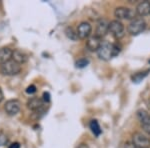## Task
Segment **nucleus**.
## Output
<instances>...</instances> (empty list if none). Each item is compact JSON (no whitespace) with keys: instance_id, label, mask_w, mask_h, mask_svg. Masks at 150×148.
I'll list each match as a JSON object with an SVG mask.
<instances>
[{"instance_id":"0eeeda50","label":"nucleus","mask_w":150,"mask_h":148,"mask_svg":"<svg viewBox=\"0 0 150 148\" xmlns=\"http://www.w3.org/2000/svg\"><path fill=\"white\" fill-rule=\"evenodd\" d=\"M109 21L106 20V19H100L97 22V26H96L95 36L102 38L107 34L109 32Z\"/></svg>"},{"instance_id":"2eb2a0df","label":"nucleus","mask_w":150,"mask_h":148,"mask_svg":"<svg viewBox=\"0 0 150 148\" xmlns=\"http://www.w3.org/2000/svg\"><path fill=\"white\" fill-rule=\"evenodd\" d=\"M12 60L17 62L18 64H23V63L27 62L28 55L25 52L21 51V50H14L13 55H12Z\"/></svg>"},{"instance_id":"6e6552de","label":"nucleus","mask_w":150,"mask_h":148,"mask_svg":"<svg viewBox=\"0 0 150 148\" xmlns=\"http://www.w3.org/2000/svg\"><path fill=\"white\" fill-rule=\"evenodd\" d=\"M92 27L88 22H81L77 27V35L80 39H86L91 34Z\"/></svg>"},{"instance_id":"7ed1b4c3","label":"nucleus","mask_w":150,"mask_h":148,"mask_svg":"<svg viewBox=\"0 0 150 148\" xmlns=\"http://www.w3.org/2000/svg\"><path fill=\"white\" fill-rule=\"evenodd\" d=\"M146 28V22L144 21L143 18H135L133 19L131 22L128 25V33L132 36L139 35L140 33H142Z\"/></svg>"},{"instance_id":"a211bd4d","label":"nucleus","mask_w":150,"mask_h":148,"mask_svg":"<svg viewBox=\"0 0 150 148\" xmlns=\"http://www.w3.org/2000/svg\"><path fill=\"white\" fill-rule=\"evenodd\" d=\"M65 33H66V36L71 40H77L78 39V35H77V31H74L72 27H68L65 30Z\"/></svg>"},{"instance_id":"ddd939ff","label":"nucleus","mask_w":150,"mask_h":148,"mask_svg":"<svg viewBox=\"0 0 150 148\" xmlns=\"http://www.w3.org/2000/svg\"><path fill=\"white\" fill-rule=\"evenodd\" d=\"M136 14L141 17L147 16L150 14V2L149 1H142L136 7Z\"/></svg>"},{"instance_id":"423d86ee","label":"nucleus","mask_w":150,"mask_h":148,"mask_svg":"<svg viewBox=\"0 0 150 148\" xmlns=\"http://www.w3.org/2000/svg\"><path fill=\"white\" fill-rule=\"evenodd\" d=\"M109 32L116 39H121L125 34V28L119 20H113L109 23Z\"/></svg>"},{"instance_id":"a878e982","label":"nucleus","mask_w":150,"mask_h":148,"mask_svg":"<svg viewBox=\"0 0 150 148\" xmlns=\"http://www.w3.org/2000/svg\"><path fill=\"white\" fill-rule=\"evenodd\" d=\"M149 63H150V60H149Z\"/></svg>"},{"instance_id":"4be33fe9","label":"nucleus","mask_w":150,"mask_h":148,"mask_svg":"<svg viewBox=\"0 0 150 148\" xmlns=\"http://www.w3.org/2000/svg\"><path fill=\"white\" fill-rule=\"evenodd\" d=\"M42 99L45 103H48L50 101V94L48 93V92H44V93H43V98Z\"/></svg>"},{"instance_id":"f8f14e48","label":"nucleus","mask_w":150,"mask_h":148,"mask_svg":"<svg viewBox=\"0 0 150 148\" xmlns=\"http://www.w3.org/2000/svg\"><path fill=\"white\" fill-rule=\"evenodd\" d=\"M44 101L42 98H38V97H33L27 102V107L32 111H39L44 106Z\"/></svg>"},{"instance_id":"b1692460","label":"nucleus","mask_w":150,"mask_h":148,"mask_svg":"<svg viewBox=\"0 0 150 148\" xmlns=\"http://www.w3.org/2000/svg\"><path fill=\"white\" fill-rule=\"evenodd\" d=\"M3 100V92H2L1 88H0V102Z\"/></svg>"},{"instance_id":"6ab92c4d","label":"nucleus","mask_w":150,"mask_h":148,"mask_svg":"<svg viewBox=\"0 0 150 148\" xmlns=\"http://www.w3.org/2000/svg\"><path fill=\"white\" fill-rule=\"evenodd\" d=\"M89 64V60L86 58H80L79 60L76 61V67L77 68H84Z\"/></svg>"},{"instance_id":"9d476101","label":"nucleus","mask_w":150,"mask_h":148,"mask_svg":"<svg viewBox=\"0 0 150 148\" xmlns=\"http://www.w3.org/2000/svg\"><path fill=\"white\" fill-rule=\"evenodd\" d=\"M137 115H138V118L140 120V123H141V126H142V128H143V130L146 133L150 134V115L144 110L138 111Z\"/></svg>"},{"instance_id":"dca6fc26","label":"nucleus","mask_w":150,"mask_h":148,"mask_svg":"<svg viewBox=\"0 0 150 148\" xmlns=\"http://www.w3.org/2000/svg\"><path fill=\"white\" fill-rule=\"evenodd\" d=\"M90 129L93 132V134L96 135V136H99V135L101 134V132H102V130H101L100 125H99L98 121L95 120V119L91 120V122H90Z\"/></svg>"},{"instance_id":"aec40b11","label":"nucleus","mask_w":150,"mask_h":148,"mask_svg":"<svg viewBox=\"0 0 150 148\" xmlns=\"http://www.w3.org/2000/svg\"><path fill=\"white\" fill-rule=\"evenodd\" d=\"M8 142V137L4 133H0V146H4Z\"/></svg>"},{"instance_id":"393cba45","label":"nucleus","mask_w":150,"mask_h":148,"mask_svg":"<svg viewBox=\"0 0 150 148\" xmlns=\"http://www.w3.org/2000/svg\"><path fill=\"white\" fill-rule=\"evenodd\" d=\"M78 148H89V147H88V145H87V144H80Z\"/></svg>"},{"instance_id":"f03ea898","label":"nucleus","mask_w":150,"mask_h":148,"mask_svg":"<svg viewBox=\"0 0 150 148\" xmlns=\"http://www.w3.org/2000/svg\"><path fill=\"white\" fill-rule=\"evenodd\" d=\"M0 71L3 75H7V76L17 75L21 71V65L15 62L14 60H10V61L2 63L0 66Z\"/></svg>"},{"instance_id":"5701e85b","label":"nucleus","mask_w":150,"mask_h":148,"mask_svg":"<svg viewBox=\"0 0 150 148\" xmlns=\"http://www.w3.org/2000/svg\"><path fill=\"white\" fill-rule=\"evenodd\" d=\"M8 148H20V144L18 142H14L11 145H9Z\"/></svg>"},{"instance_id":"412c9836","label":"nucleus","mask_w":150,"mask_h":148,"mask_svg":"<svg viewBox=\"0 0 150 148\" xmlns=\"http://www.w3.org/2000/svg\"><path fill=\"white\" fill-rule=\"evenodd\" d=\"M26 92H27L28 94H34L36 92V87L35 85H30L27 87V89H26Z\"/></svg>"},{"instance_id":"39448f33","label":"nucleus","mask_w":150,"mask_h":148,"mask_svg":"<svg viewBox=\"0 0 150 148\" xmlns=\"http://www.w3.org/2000/svg\"><path fill=\"white\" fill-rule=\"evenodd\" d=\"M115 17L119 19H126V20H133L136 17V11L127 7H117L114 11Z\"/></svg>"},{"instance_id":"20e7f679","label":"nucleus","mask_w":150,"mask_h":148,"mask_svg":"<svg viewBox=\"0 0 150 148\" xmlns=\"http://www.w3.org/2000/svg\"><path fill=\"white\" fill-rule=\"evenodd\" d=\"M132 144L135 148H149L150 139L141 132H135L132 135Z\"/></svg>"},{"instance_id":"1a4fd4ad","label":"nucleus","mask_w":150,"mask_h":148,"mask_svg":"<svg viewBox=\"0 0 150 148\" xmlns=\"http://www.w3.org/2000/svg\"><path fill=\"white\" fill-rule=\"evenodd\" d=\"M4 108H5V111L8 115H15L20 111L21 104L16 99H12V100L7 101Z\"/></svg>"},{"instance_id":"f3484780","label":"nucleus","mask_w":150,"mask_h":148,"mask_svg":"<svg viewBox=\"0 0 150 148\" xmlns=\"http://www.w3.org/2000/svg\"><path fill=\"white\" fill-rule=\"evenodd\" d=\"M148 72H149V70H146V71H144V72H137V73H135L134 75H132V77H131L132 81L135 82V83H138V82L142 81V80L148 75Z\"/></svg>"},{"instance_id":"4468645a","label":"nucleus","mask_w":150,"mask_h":148,"mask_svg":"<svg viewBox=\"0 0 150 148\" xmlns=\"http://www.w3.org/2000/svg\"><path fill=\"white\" fill-rule=\"evenodd\" d=\"M12 55L13 51L8 47H2L0 48V63H5L7 61L12 60Z\"/></svg>"},{"instance_id":"f257e3e1","label":"nucleus","mask_w":150,"mask_h":148,"mask_svg":"<svg viewBox=\"0 0 150 148\" xmlns=\"http://www.w3.org/2000/svg\"><path fill=\"white\" fill-rule=\"evenodd\" d=\"M120 52V47L117 44H113L109 42H102L100 48L98 49L97 54L101 60L108 61L113 57L117 56Z\"/></svg>"},{"instance_id":"9b49d317","label":"nucleus","mask_w":150,"mask_h":148,"mask_svg":"<svg viewBox=\"0 0 150 148\" xmlns=\"http://www.w3.org/2000/svg\"><path fill=\"white\" fill-rule=\"evenodd\" d=\"M101 44H102V41H101V38L97 37V36H91L89 37L86 41V47L89 51H98V49L100 48Z\"/></svg>"}]
</instances>
